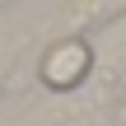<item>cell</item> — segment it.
Listing matches in <instances>:
<instances>
[{
  "label": "cell",
  "mask_w": 126,
  "mask_h": 126,
  "mask_svg": "<svg viewBox=\"0 0 126 126\" xmlns=\"http://www.w3.org/2000/svg\"><path fill=\"white\" fill-rule=\"evenodd\" d=\"M89 75H94V47H89L84 33L56 37V42L42 51V61H37V79H42L51 94H75Z\"/></svg>",
  "instance_id": "6da1fadb"
},
{
  "label": "cell",
  "mask_w": 126,
  "mask_h": 126,
  "mask_svg": "<svg viewBox=\"0 0 126 126\" xmlns=\"http://www.w3.org/2000/svg\"><path fill=\"white\" fill-rule=\"evenodd\" d=\"M14 56H19V42H0V89H5V79H9Z\"/></svg>",
  "instance_id": "7a4b0ae2"
}]
</instances>
